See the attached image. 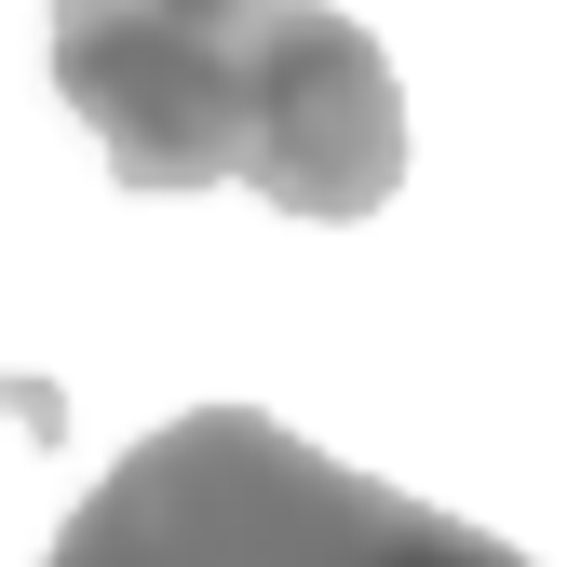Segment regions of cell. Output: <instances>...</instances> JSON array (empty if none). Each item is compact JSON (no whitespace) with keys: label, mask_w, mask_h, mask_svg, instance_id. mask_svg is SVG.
I'll use <instances>...</instances> for the list:
<instances>
[{"label":"cell","mask_w":567,"mask_h":567,"mask_svg":"<svg viewBox=\"0 0 567 567\" xmlns=\"http://www.w3.org/2000/svg\"><path fill=\"white\" fill-rule=\"evenodd\" d=\"M244 189L284 217H379L405 189V95L392 54L324 14V0H270L257 68H244Z\"/></svg>","instance_id":"obj_2"},{"label":"cell","mask_w":567,"mask_h":567,"mask_svg":"<svg viewBox=\"0 0 567 567\" xmlns=\"http://www.w3.org/2000/svg\"><path fill=\"white\" fill-rule=\"evenodd\" d=\"M135 14H150V28H176V41H244L270 0H135Z\"/></svg>","instance_id":"obj_4"},{"label":"cell","mask_w":567,"mask_h":567,"mask_svg":"<svg viewBox=\"0 0 567 567\" xmlns=\"http://www.w3.org/2000/svg\"><path fill=\"white\" fill-rule=\"evenodd\" d=\"M257 28L244 41H176L135 0H54V95L82 109V135L109 150L122 189H217V176H244Z\"/></svg>","instance_id":"obj_3"},{"label":"cell","mask_w":567,"mask_h":567,"mask_svg":"<svg viewBox=\"0 0 567 567\" xmlns=\"http://www.w3.org/2000/svg\"><path fill=\"white\" fill-rule=\"evenodd\" d=\"M41 567H540V554L298 446L270 405H203L122 446Z\"/></svg>","instance_id":"obj_1"}]
</instances>
